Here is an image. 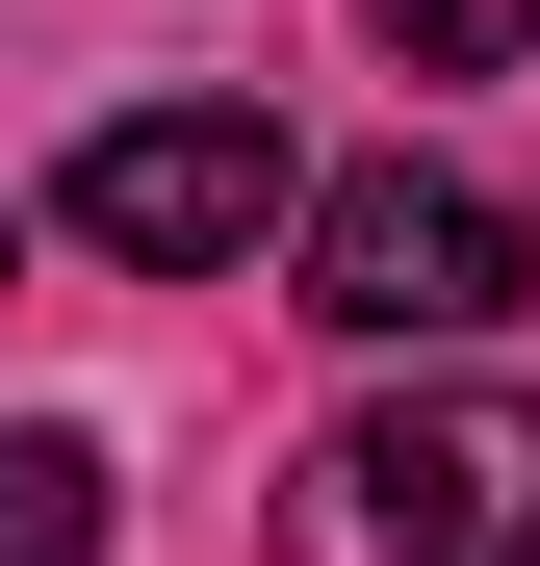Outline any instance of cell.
<instances>
[{
  "mask_svg": "<svg viewBox=\"0 0 540 566\" xmlns=\"http://www.w3.org/2000/svg\"><path fill=\"white\" fill-rule=\"evenodd\" d=\"M0 566H104V438L77 412H0Z\"/></svg>",
  "mask_w": 540,
  "mask_h": 566,
  "instance_id": "cell-4",
  "label": "cell"
},
{
  "mask_svg": "<svg viewBox=\"0 0 540 566\" xmlns=\"http://www.w3.org/2000/svg\"><path fill=\"white\" fill-rule=\"evenodd\" d=\"M52 207H77V258H129V283H232L257 232H309V180H284L257 104H104L52 155Z\"/></svg>",
  "mask_w": 540,
  "mask_h": 566,
  "instance_id": "cell-3",
  "label": "cell"
},
{
  "mask_svg": "<svg viewBox=\"0 0 540 566\" xmlns=\"http://www.w3.org/2000/svg\"><path fill=\"white\" fill-rule=\"evenodd\" d=\"M284 566H540V387H387L284 463Z\"/></svg>",
  "mask_w": 540,
  "mask_h": 566,
  "instance_id": "cell-1",
  "label": "cell"
},
{
  "mask_svg": "<svg viewBox=\"0 0 540 566\" xmlns=\"http://www.w3.org/2000/svg\"><path fill=\"white\" fill-rule=\"evenodd\" d=\"M309 310L387 335V360L515 335V310H540V232L489 207V180H437V155H360V180H309Z\"/></svg>",
  "mask_w": 540,
  "mask_h": 566,
  "instance_id": "cell-2",
  "label": "cell"
},
{
  "mask_svg": "<svg viewBox=\"0 0 540 566\" xmlns=\"http://www.w3.org/2000/svg\"><path fill=\"white\" fill-rule=\"evenodd\" d=\"M360 27H387V77H515L540 0H360Z\"/></svg>",
  "mask_w": 540,
  "mask_h": 566,
  "instance_id": "cell-5",
  "label": "cell"
}]
</instances>
